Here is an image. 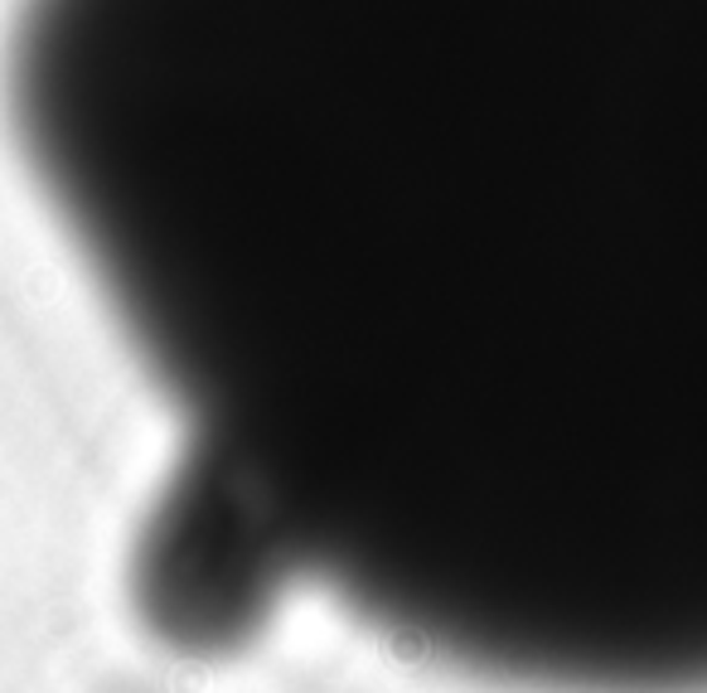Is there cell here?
<instances>
[{"label": "cell", "instance_id": "obj_1", "mask_svg": "<svg viewBox=\"0 0 707 693\" xmlns=\"http://www.w3.org/2000/svg\"><path fill=\"white\" fill-rule=\"evenodd\" d=\"M39 199L334 557L707 461V0H20Z\"/></svg>", "mask_w": 707, "mask_h": 693}]
</instances>
